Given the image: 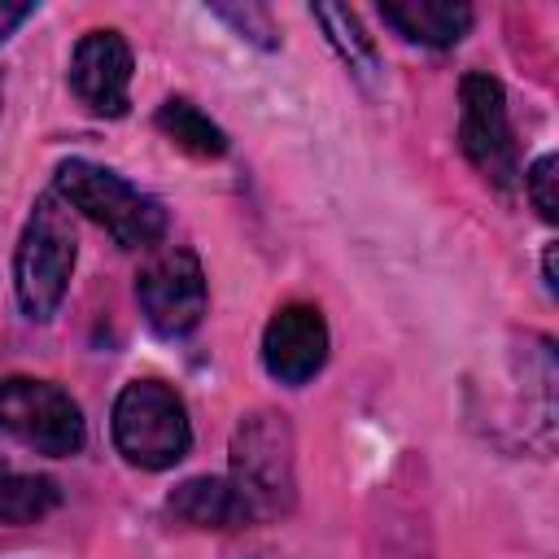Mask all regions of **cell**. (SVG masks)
I'll return each mask as SVG.
<instances>
[{
  "instance_id": "cell-1",
  "label": "cell",
  "mask_w": 559,
  "mask_h": 559,
  "mask_svg": "<svg viewBox=\"0 0 559 559\" xmlns=\"http://www.w3.org/2000/svg\"><path fill=\"white\" fill-rule=\"evenodd\" d=\"M70 210L87 214L100 223L122 249H153L166 236V210L157 197L140 192L127 183L118 170L96 166L87 157H66L57 166V188H52Z\"/></svg>"
},
{
  "instance_id": "cell-2",
  "label": "cell",
  "mask_w": 559,
  "mask_h": 559,
  "mask_svg": "<svg viewBox=\"0 0 559 559\" xmlns=\"http://www.w3.org/2000/svg\"><path fill=\"white\" fill-rule=\"evenodd\" d=\"M74 258H79V236H74L70 210L57 192H44L31 205V218L13 253V288H17V306L26 310V319L44 323L57 314V306L66 301L70 275H74Z\"/></svg>"
},
{
  "instance_id": "cell-3",
  "label": "cell",
  "mask_w": 559,
  "mask_h": 559,
  "mask_svg": "<svg viewBox=\"0 0 559 559\" xmlns=\"http://www.w3.org/2000/svg\"><path fill=\"white\" fill-rule=\"evenodd\" d=\"M109 432H114L118 454L144 472H166L179 459H188V450H192L188 406L162 380H131L114 397Z\"/></svg>"
},
{
  "instance_id": "cell-4",
  "label": "cell",
  "mask_w": 559,
  "mask_h": 559,
  "mask_svg": "<svg viewBox=\"0 0 559 559\" xmlns=\"http://www.w3.org/2000/svg\"><path fill=\"white\" fill-rule=\"evenodd\" d=\"M253 520H266L293 498V428L275 411L249 415L231 437V476Z\"/></svg>"
},
{
  "instance_id": "cell-5",
  "label": "cell",
  "mask_w": 559,
  "mask_h": 559,
  "mask_svg": "<svg viewBox=\"0 0 559 559\" xmlns=\"http://www.w3.org/2000/svg\"><path fill=\"white\" fill-rule=\"evenodd\" d=\"M0 428L26 450L48 454V459H70L87 441L79 402L66 389L48 380H31V376L0 380Z\"/></svg>"
},
{
  "instance_id": "cell-6",
  "label": "cell",
  "mask_w": 559,
  "mask_h": 559,
  "mask_svg": "<svg viewBox=\"0 0 559 559\" xmlns=\"http://www.w3.org/2000/svg\"><path fill=\"white\" fill-rule=\"evenodd\" d=\"M459 148L493 188L511 192L520 183V148L507 118V96L485 70H472L459 83Z\"/></svg>"
},
{
  "instance_id": "cell-7",
  "label": "cell",
  "mask_w": 559,
  "mask_h": 559,
  "mask_svg": "<svg viewBox=\"0 0 559 559\" xmlns=\"http://www.w3.org/2000/svg\"><path fill=\"white\" fill-rule=\"evenodd\" d=\"M140 310L157 336H183L205 314V271L192 249H162L135 280Z\"/></svg>"
},
{
  "instance_id": "cell-8",
  "label": "cell",
  "mask_w": 559,
  "mask_h": 559,
  "mask_svg": "<svg viewBox=\"0 0 559 559\" xmlns=\"http://www.w3.org/2000/svg\"><path fill=\"white\" fill-rule=\"evenodd\" d=\"M131 44L118 31H87L74 52H70V87L74 96L100 114V118H122L131 105Z\"/></svg>"
},
{
  "instance_id": "cell-9",
  "label": "cell",
  "mask_w": 559,
  "mask_h": 559,
  "mask_svg": "<svg viewBox=\"0 0 559 559\" xmlns=\"http://www.w3.org/2000/svg\"><path fill=\"white\" fill-rule=\"evenodd\" d=\"M323 362H328V323L319 306L306 301L280 306L262 332V367L280 384H306L319 376Z\"/></svg>"
},
{
  "instance_id": "cell-10",
  "label": "cell",
  "mask_w": 559,
  "mask_h": 559,
  "mask_svg": "<svg viewBox=\"0 0 559 559\" xmlns=\"http://www.w3.org/2000/svg\"><path fill=\"white\" fill-rule=\"evenodd\" d=\"M166 511L192 528H240L253 524L249 502L227 476H188L166 493Z\"/></svg>"
},
{
  "instance_id": "cell-11",
  "label": "cell",
  "mask_w": 559,
  "mask_h": 559,
  "mask_svg": "<svg viewBox=\"0 0 559 559\" xmlns=\"http://www.w3.org/2000/svg\"><path fill=\"white\" fill-rule=\"evenodd\" d=\"M380 17L424 48H454L472 31V9L450 0H411V4H380Z\"/></svg>"
},
{
  "instance_id": "cell-12",
  "label": "cell",
  "mask_w": 559,
  "mask_h": 559,
  "mask_svg": "<svg viewBox=\"0 0 559 559\" xmlns=\"http://www.w3.org/2000/svg\"><path fill=\"white\" fill-rule=\"evenodd\" d=\"M157 131L175 144V148H183V153H192V157H223L227 153V135H223V127L210 118V114H201L192 100H183V96H170V100H162L157 105Z\"/></svg>"
},
{
  "instance_id": "cell-13",
  "label": "cell",
  "mask_w": 559,
  "mask_h": 559,
  "mask_svg": "<svg viewBox=\"0 0 559 559\" xmlns=\"http://www.w3.org/2000/svg\"><path fill=\"white\" fill-rule=\"evenodd\" d=\"M57 502H61L57 480L35 476V472H17L13 463L0 459V524H9V528L35 524V520H44Z\"/></svg>"
},
{
  "instance_id": "cell-14",
  "label": "cell",
  "mask_w": 559,
  "mask_h": 559,
  "mask_svg": "<svg viewBox=\"0 0 559 559\" xmlns=\"http://www.w3.org/2000/svg\"><path fill=\"white\" fill-rule=\"evenodd\" d=\"M310 13H314V22L323 26L328 44L341 52V61H345L354 74H362V79H367V74L376 70V44H371V35L362 31L358 13H354V9H345V4H314Z\"/></svg>"
},
{
  "instance_id": "cell-15",
  "label": "cell",
  "mask_w": 559,
  "mask_h": 559,
  "mask_svg": "<svg viewBox=\"0 0 559 559\" xmlns=\"http://www.w3.org/2000/svg\"><path fill=\"white\" fill-rule=\"evenodd\" d=\"M559 170V157L555 153H542L533 166H528V175H524V183H528V201L537 205V214L546 218V223H555L559 218V197H555V175Z\"/></svg>"
},
{
  "instance_id": "cell-16",
  "label": "cell",
  "mask_w": 559,
  "mask_h": 559,
  "mask_svg": "<svg viewBox=\"0 0 559 559\" xmlns=\"http://www.w3.org/2000/svg\"><path fill=\"white\" fill-rule=\"evenodd\" d=\"M218 17H227L245 39H253L258 48H275L280 44V35H275V26H271V17H266V9H258V4H245V9H227V4H218L214 9Z\"/></svg>"
},
{
  "instance_id": "cell-17",
  "label": "cell",
  "mask_w": 559,
  "mask_h": 559,
  "mask_svg": "<svg viewBox=\"0 0 559 559\" xmlns=\"http://www.w3.org/2000/svg\"><path fill=\"white\" fill-rule=\"evenodd\" d=\"M31 13H35V4H9V0H0V44H4Z\"/></svg>"
},
{
  "instance_id": "cell-18",
  "label": "cell",
  "mask_w": 559,
  "mask_h": 559,
  "mask_svg": "<svg viewBox=\"0 0 559 559\" xmlns=\"http://www.w3.org/2000/svg\"><path fill=\"white\" fill-rule=\"evenodd\" d=\"M0 96H4V79H0Z\"/></svg>"
}]
</instances>
